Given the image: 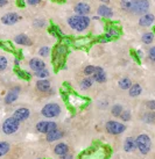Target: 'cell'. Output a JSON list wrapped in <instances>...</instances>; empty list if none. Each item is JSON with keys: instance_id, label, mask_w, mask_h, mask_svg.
Returning <instances> with one entry per match:
<instances>
[{"instance_id": "6da1fadb", "label": "cell", "mask_w": 155, "mask_h": 159, "mask_svg": "<svg viewBox=\"0 0 155 159\" xmlns=\"http://www.w3.org/2000/svg\"><path fill=\"white\" fill-rule=\"evenodd\" d=\"M90 22H91V19L89 16L77 15V14L68 19V25L70 26L71 29H74L77 33H83L85 29H88Z\"/></svg>"}, {"instance_id": "7a4b0ae2", "label": "cell", "mask_w": 155, "mask_h": 159, "mask_svg": "<svg viewBox=\"0 0 155 159\" xmlns=\"http://www.w3.org/2000/svg\"><path fill=\"white\" fill-rule=\"evenodd\" d=\"M137 143V149L140 151L141 155H147L152 149V141L151 137L146 134H141L135 138Z\"/></svg>"}, {"instance_id": "3957f363", "label": "cell", "mask_w": 155, "mask_h": 159, "mask_svg": "<svg viewBox=\"0 0 155 159\" xmlns=\"http://www.w3.org/2000/svg\"><path fill=\"white\" fill-rule=\"evenodd\" d=\"M20 128V122L18 120H15L13 116L11 117H7L2 122V125H1V130L4 131L5 135H13L19 130Z\"/></svg>"}, {"instance_id": "277c9868", "label": "cell", "mask_w": 155, "mask_h": 159, "mask_svg": "<svg viewBox=\"0 0 155 159\" xmlns=\"http://www.w3.org/2000/svg\"><path fill=\"white\" fill-rule=\"evenodd\" d=\"M41 114L42 116H44L46 119H54L57 117L58 115L61 114V107L58 103L55 102H49L46 106H43V108L41 109Z\"/></svg>"}, {"instance_id": "5b68a950", "label": "cell", "mask_w": 155, "mask_h": 159, "mask_svg": "<svg viewBox=\"0 0 155 159\" xmlns=\"http://www.w3.org/2000/svg\"><path fill=\"white\" fill-rule=\"evenodd\" d=\"M105 129L106 131L111 135H120L123 134L126 130V125L124 123H120L118 121H114V120H111V121H107L106 124H105Z\"/></svg>"}, {"instance_id": "8992f818", "label": "cell", "mask_w": 155, "mask_h": 159, "mask_svg": "<svg viewBox=\"0 0 155 159\" xmlns=\"http://www.w3.org/2000/svg\"><path fill=\"white\" fill-rule=\"evenodd\" d=\"M35 129L36 131L47 135V134L51 133L55 129H57V123L53 122V121H40V122H37Z\"/></svg>"}, {"instance_id": "52a82bcc", "label": "cell", "mask_w": 155, "mask_h": 159, "mask_svg": "<svg viewBox=\"0 0 155 159\" xmlns=\"http://www.w3.org/2000/svg\"><path fill=\"white\" fill-rule=\"evenodd\" d=\"M149 9V1L148 0H137V2L134 5L133 8V13L134 14H147Z\"/></svg>"}, {"instance_id": "ba28073f", "label": "cell", "mask_w": 155, "mask_h": 159, "mask_svg": "<svg viewBox=\"0 0 155 159\" xmlns=\"http://www.w3.org/2000/svg\"><path fill=\"white\" fill-rule=\"evenodd\" d=\"M21 19V16L17 13H6L1 18V22L6 26H12L14 23H17Z\"/></svg>"}, {"instance_id": "9c48e42d", "label": "cell", "mask_w": 155, "mask_h": 159, "mask_svg": "<svg viewBox=\"0 0 155 159\" xmlns=\"http://www.w3.org/2000/svg\"><path fill=\"white\" fill-rule=\"evenodd\" d=\"M19 93H20V87L19 86H15L12 89H9L8 93L6 94L5 97V103L6 105H12L19 97Z\"/></svg>"}, {"instance_id": "30bf717a", "label": "cell", "mask_w": 155, "mask_h": 159, "mask_svg": "<svg viewBox=\"0 0 155 159\" xmlns=\"http://www.w3.org/2000/svg\"><path fill=\"white\" fill-rule=\"evenodd\" d=\"M29 115H31L29 109H27L25 107H21V108H18L17 111H14L13 117L15 120H18L19 122H23V121H26L29 117Z\"/></svg>"}, {"instance_id": "8fae6325", "label": "cell", "mask_w": 155, "mask_h": 159, "mask_svg": "<svg viewBox=\"0 0 155 159\" xmlns=\"http://www.w3.org/2000/svg\"><path fill=\"white\" fill-rule=\"evenodd\" d=\"M28 65L31 67V70H33L34 72H39V71H42L46 69V63L40 59V58H31L29 63H28Z\"/></svg>"}, {"instance_id": "7c38bea8", "label": "cell", "mask_w": 155, "mask_h": 159, "mask_svg": "<svg viewBox=\"0 0 155 159\" xmlns=\"http://www.w3.org/2000/svg\"><path fill=\"white\" fill-rule=\"evenodd\" d=\"M91 12V7L89 6L86 2H78L75 6V13L77 15H83V16H88V14Z\"/></svg>"}, {"instance_id": "4fadbf2b", "label": "cell", "mask_w": 155, "mask_h": 159, "mask_svg": "<svg viewBox=\"0 0 155 159\" xmlns=\"http://www.w3.org/2000/svg\"><path fill=\"white\" fill-rule=\"evenodd\" d=\"M63 136H64V133H63L62 130H60V129H55V130H53L51 133H49V134L46 135V139H47V142L51 143V142L61 139Z\"/></svg>"}, {"instance_id": "5bb4252c", "label": "cell", "mask_w": 155, "mask_h": 159, "mask_svg": "<svg viewBox=\"0 0 155 159\" xmlns=\"http://www.w3.org/2000/svg\"><path fill=\"white\" fill-rule=\"evenodd\" d=\"M154 20H155V16L153 15V14L147 13V14H145V15H142L141 18H140V20H139V25H140L141 27H149L153 25Z\"/></svg>"}, {"instance_id": "9a60e30c", "label": "cell", "mask_w": 155, "mask_h": 159, "mask_svg": "<svg viewBox=\"0 0 155 159\" xmlns=\"http://www.w3.org/2000/svg\"><path fill=\"white\" fill-rule=\"evenodd\" d=\"M97 13L99 16H102V18H106V19H111L113 16V12H112V9L110 7H107L106 5H100L99 7H98V11Z\"/></svg>"}, {"instance_id": "2e32d148", "label": "cell", "mask_w": 155, "mask_h": 159, "mask_svg": "<svg viewBox=\"0 0 155 159\" xmlns=\"http://www.w3.org/2000/svg\"><path fill=\"white\" fill-rule=\"evenodd\" d=\"M137 149V143H135V138H133V137H127L126 139H125V143H124V150L126 152H132Z\"/></svg>"}, {"instance_id": "e0dca14e", "label": "cell", "mask_w": 155, "mask_h": 159, "mask_svg": "<svg viewBox=\"0 0 155 159\" xmlns=\"http://www.w3.org/2000/svg\"><path fill=\"white\" fill-rule=\"evenodd\" d=\"M36 89L42 93H47L50 91V83L47 79H40L36 81Z\"/></svg>"}, {"instance_id": "ac0fdd59", "label": "cell", "mask_w": 155, "mask_h": 159, "mask_svg": "<svg viewBox=\"0 0 155 159\" xmlns=\"http://www.w3.org/2000/svg\"><path fill=\"white\" fill-rule=\"evenodd\" d=\"M68 152H69V146L66 145L65 143H58L54 148V153L60 156V157L68 153Z\"/></svg>"}, {"instance_id": "d6986e66", "label": "cell", "mask_w": 155, "mask_h": 159, "mask_svg": "<svg viewBox=\"0 0 155 159\" xmlns=\"http://www.w3.org/2000/svg\"><path fill=\"white\" fill-rule=\"evenodd\" d=\"M14 42H15L18 45H31V39H29L27 35H25V34H20V35L15 36Z\"/></svg>"}, {"instance_id": "ffe728a7", "label": "cell", "mask_w": 155, "mask_h": 159, "mask_svg": "<svg viewBox=\"0 0 155 159\" xmlns=\"http://www.w3.org/2000/svg\"><path fill=\"white\" fill-rule=\"evenodd\" d=\"M135 2H137V0H121L120 1V7L126 12H132Z\"/></svg>"}, {"instance_id": "44dd1931", "label": "cell", "mask_w": 155, "mask_h": 159, "mask_svg": "<svg viewBox=\"0 0 155 159\" xmlns=\"http://www.w3.org/2000/svg\"><path fill=\"white\" fill-rule=\"evenodd\" d=\"M141 92H142V89L139 84H133L132 86H131V89H128L129 97H132V98L139 97V95L141 94Z\"/></svg>"}, {"instance_id": "7402d4cb", "label": "cell", "mask_w": 155, "mask_h": 159, "mask_svg": "<svg viewBox=\"0 0 155 159\" xmlns=\"http://www.w3.org/2000/svg\"><path fill=\"white\" fill-rule=\"evenodd\" d=\"M92 79H93V81H97L99 84H103V83L106 81V75H105L104 71H102V72H96V73L92 75Z\"/></svg>"}, {"instance_id": "603a6c76", "label": "cell", "mask_w": 155, "mask_h": 159, "mask_svg": "<svg viewBox=\"0 0 155 159\" xmlns=\"http://www.w3.org/2000/svg\"><path fill=\"white\" fill-rule=\"evenodd\" d=\"M118 85H119V87L121 89H129L133 84H132V81H131L129 78H123V79L119 80Z\"/></svg>"}, {"instance_id": "cb8c5ba5", "label": "cell", "mask_w": 155, "mask_h": 159, "mask_svg": "<svg viewBox=\"0 0 155 159\" xmlns=\"http://www.w3.org/2000/svg\"><path fill=\"white\" fill-rule=\"evenodd\" d=\"M92 83H93L92 77L84 78V79L80 81V89H89L91 86H92Z\"/></svg>"}, {"instance_id": "d4e9b609", "label": "cell", "mask_w": 155, "mask_h": 159, "mask_svg": "<svg viewBox=\"0 0 155 159\" xmlns=\"http://www.w3.org/2000/svg\"><path fill=\"white\" fill-rule=\"evenodd\" d=\"M141 40L145 44H151L152 42L154 41V34H153V33H145V34L142 35Z\"/></svg>"}, {"instance_id": "484cf974", "label": "cell", "mask_w": 155, "mask_h": 159, "mask_svg": "<svg viewBox=\"0 0 155 159\" xmlns=\"http://www.w3.org/2000/svg\"><path fill=\"white\" fill-rule=\"evenodd\" d=\"M9 144L7 142H0V157L7 155L9 151Z\"/></svg>"}, {"instance_id": "4316f807", "label": "cell", "mask_w": 155, "mask_h": 159, "mask_svg": "<svg viewBox=\"0 0 155 159\" xmlns=\"http://www.w3.org/2000/svg\"><path fill=\"white\" fill-rule=\"evenodd\" d=\"M123 111H124V109H123V106H121V105H114V106L111 108V113H112V115L115 116V117H119Z\"/></svg>"}, {"instance_id": "83f0119b", "label": "cell", "mask_w": 155, "mask_h": 159, "mask_svg": "<svg viewBox=\"0 0 155 159\" xmlns=\"http://www.w3.org/2000/svg\"><path fill=\"white\" fill-rule=\"evenodd\" d=\"M142 120L143 122L146 123H154L155 122V113L151 111V113H146V114L142 116Z\"/></svg>"}, {"instance_id": "f1b7e54d", "label": "cell", "mask_w": 155, "mask_h": 159, "mask_svg": "<svg viewBox=\"0 0 155 159\" xmlns=\"http://www.w3.org/2000/svg\"><path fill=\"white\" fill-rule=\"evenodd\" d=\"M106 34L110 36L111 39H112V37H117V36H119L120 31H119V29H118V28H114L113 26H111V27H109V28H107Z\"/></svg>"}, {"instance_id": "f546056e", "label": "cell", "mask_w": 155, "mask_h": 159, "mask_svg": "<svg viewBox=\"0 0 155 159\" xmlns=\"http://www.w3.org/2000/svg\"><path fill=\"white\" fill-rule=\"evenodd\" d=\"M96 71H97V66H94V65H88V66H85L83 72H84L85 75H93L96 73Z\"/></svg>"}, {"instance_id": "4dcf8cb0", "label": "cell", "mask_w": 155, "mask_h": 159, "mask_svg": "<svg viewBox=\"0 0 155 159\" xmlns=\"http://www.w3.org/2000/svg\"><path fill=\"white\" fill-rule=\"evenodd\" d=\"M7 66H8V59L5 56H0V72L6 70Z\"/></svg>"}, {"instance_id": "1f68e13d", "label": "cell", "mask_w": 155, "mask_h": 159, "mask_svg": "<svg viewBox=\"0 0 155 159\" xmlns=\"http://www.w3.org/2000/svg\"><path fill=\"white\" fill-rule=\"evenodd\" d=\"M50 73H49V71L47 69H44L42 71H39V72H35V77L37 78H40V79H46V78H48Z\"/></svg>"}, {"instance_id": "d6a6232c", "label": "cell", "mask_w": 155, "mask_h": 159, "mask_svg": "<svg viewBox=\"0 0 155 159\" xmlns=\"http://www.w3.org/2000/svg\"><path fill=\"white\" fill-rule=\"evenodd\" d=\"M49 53H50V48L49 47H42L39 50V55L42 56V57H48Z\"/></svg>"}, {"instance_id": "836d02e7", "label": "cell", "mask_w": 155, "mask_h": 159, "mask_svg": "<svg viewBox=\"0 0 155 159\" xmlns=\"http://www.w3.org/2000/svg\"><path fill=\"white\" fill-rule=\"evenodd\" d=\"M119 117L123 120L124 122H127V121H129V120H131V111H124L123 113H121V115H120Z\"/></svg>"}, {"instance_id": "e575fe53", "label": "cell", "mask_w": 155, "mask_h": 159, "mask_svg": "<svg viewBox=\"0 0 155 159\" xmlns=\"http://www.w3.org/2000/svg\"><path fill=\"white\" fill-rule=\"evenodd\" d=\"M17 75L19 77H21V78H23V79H29L31 78V73H28V72L22 70H17Z\"/></svg>"}, {"instance_id": "d590c367", "label": "cell", "mask_w": 155, "mask_h": 159, "mask_svg": "<svg viewBox=\"0 0 155 159\" xmlns=\"http://www.w3.org/2000/svg\"><path fill=\"white\" fill-rule=\"evenodd\" d=\"M44 26H46V21L42 20V19H39V20L34 21V27H36V28H42Z\"/></svg>"}, {"instance_id": "8d00e7d4", "label": "cell", "mask_w": 155, "mask_h": 159, "mask_svg": "<svg viewBox=\"0 0 155 159\" xmlns=\"http://www.w3.org/2000/svg\"><path fill=\"white\" fill-rule=\"evenodd\" d=\"M148 57H149V59H151L152 62H155V45L149 49V51H148Z\"/></svg>"}, {"instance_id": "74e56055", "label": "cell", "mask_w": 155, "mask_h": 159, "mask_svg": "<svg viewBox=\"0 0 155 159\" xmlns=\"http://www.w3.org/2000/svg\"><path fill=\"white\" fill-rule=\"evenodd\" d=\"M89 42H90V40L86 37V39H80V40H77L75 42V44L77 45V47H80V45H85L86 43H89Z\"/></svg>"}, {"instance_id": "f35d334b", "label": "cell", "mask_w": 155, "mask_h": 159, "mask_svg": "<svg viewBox=\"0 0 155 159\" xmlns=\"http://www.w3.org/2000/svg\"><path fill=\"white\" fill-rule=\"evenodd\" d=\"M147 108L151 109V111H155V100H152V101L147 102Z\"/></svg>"}, {"instance_id": "ab89813d", "label": "cell", "mask_w": 155, "mask_h": 159, "mask_svg": "<svg viewBox=\"0 0 155 159\" xmlns=\"http://www.w3.org/2000/svg\"><path fill=\"white\" fill-rule=\"evenodd\" d=\"M42 1V0H26V4L31 5V6H35V5H39Z\"/></svg>"}, {"instance_id": "60d3db41", "label": "cell", "mask_w": 155, "mask_h": 159, "mask_svg": "<svg viewBox=\"0 0 155 159\" xmlns=\"http://www.w3.org/2000/svg\"><path fill=\"white\" fill-rule=\"evenodd\" d=\"M60 159H74V156L68 152V153H65V155L61 156V157H60Z\"/></svg>"}, {"instance_id": "b9f144b4", "label": "cell", "mask_w": 155, "mask_h": 159, "mask_svg": "<svg viewBox=\"0 0 155 159\" xmlns=\"http://www.w3.org/2000/svg\"><path fill=\"white\" fill-rule=\"evenodd\" d=\"M25 4H26V0H17V5L20 6V7H23Z\"/></svg>"}, {"instance_id": "7bdbcfd3", "label": "cell", "mask_w": 155, "mask_h": 159, "mask_svg": "<svg viewBox=\"0 0 155 159\" xmlns=\"http://www.w3.org/2000/svg\"><path fill=\"white\" fill-rule=\"evenodd\" d=\"M8 4V0H0V7H4Z\"/></svg>"}, {"instance_id": "ee69618b", "label": "cell", "mask_w": 155, "mask_h": 159, "mask_svg": "<svg viewBox=\"0 0 155 159\" xmlns=\"http://www.w3.org/2000/svg\"><path fill=\"white\" fill-rule=\"evenodd\" d=\"M98 41H99V42H100V43H105V42H107V41H109V40H107L106 37H105V36H104V37H103V39H99V40H98Z\"/></svg>"}, {"instance_id": "f6af8a7d", "label": "cell", "mask_w": 155, "mask_h": 159, "mask_svg": "<svg viewBox=\"0 0 155 159\" xmlns=\"http://www.w3.org/2000/svg\"><path fill=\"white\" fill-rule=\"evenodd\" d=\"M14 64H15L17 66H19V64H20V59H19V58H15V59H14Z\"/></svg>"}, {"instance_id": "bcb514c9", "label": "cell", "mask_w": 155, "mask_h": 159, "mask_svg": "<svg viewBox=\"0 0 155 159\" xmlns=\"http://www.w3.org/2000/svg\"><path fill=\"white\" fill-rule=\"evenodd\" d=\"M137 55L139 56V57H142V56H143V53H142L141 50H138V51H137Z\"/></svg>"}, {"instance_id": "7dc6e473", "label": "cell", "mask_w": 155, "mask_h": 159, "mask_svg": "<svg viewBox=\"0 0 155 159\" xmlns=\"http://www.w3.org/2000/svg\"><path fill=\"white\" fill-rule=\"evenodd\" d=\"M102 2H104V4H109L110 2V0H100Z\"/></svg>"}, {"instance_id": "c3c4849f", "label": "cell", "mask_w": 155, "mask_h": 159, "mask_svg": "<svg viewBox=\"0 0 155 159\" xmlns=\"http://www.w3.org/2000/svg\"><path fill=\"white\" fill-rule=\"evenodd\" d=\"M154 33H155V28H154Z\"/></svg>"}, {"instance_id": "681fc988", "label": "cell", "mask_w": 155, "mask_h": 159, "mask_svg": "<svg viewBox=\"0 0 155 159\" xmlns=\"http://www.w3.org/2000/svg\"><path fill=\"white\" fill-rule=\"evenodd\" d=\"M39 159H41V158H39Z\"/></svg>"}]
</instances>
